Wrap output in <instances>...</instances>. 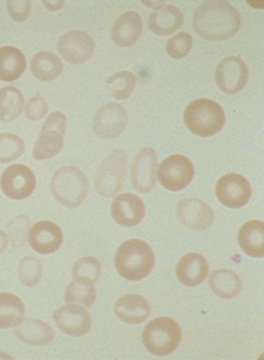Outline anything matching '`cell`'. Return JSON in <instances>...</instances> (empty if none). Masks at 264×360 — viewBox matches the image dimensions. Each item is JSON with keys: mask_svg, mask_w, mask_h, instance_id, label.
I'll use <instances>...</instances> for the list:
<instances>
[{"mask_svg": "<svg viewBox=\"0 0 264 360\" xmlns=\"http://www.w3.org/2000/svg\"><path fill=\"white\" fill-rule=\"evenodd\" d=\"M241 14L228 1H206L194 14L196 32L207 41H228L241 28Z\"/></svg>", "mask_w": 264, "mask_h": 360, "instance_id": "cell-1", "label": "cell"}, {"mask_svg": "<svg viewBox=\"0 0 264 360\" xmlns=\"http://www.w3.org/2000/svg\"><path fill=\"white\" fill-rule=\"evenodd\" d=\"M114 265L120 276L138 282L151 275L155 266V254L144 240H127L115 251Z\"/></svg>", "mask_w": 264, "mask_h": 360, "instance_id": "cell-2", "label": "cell"}, {"mask_svg": "<svg viewBox=\"0 0 264 360\" xmlns=\"http://www.w3.org/2000/svg\"><path fill=\"white\" fill-rule=\"evenodd\" d=\"M227 122L224 108L210 100L199 98L190 103L184 110V125L186 128L201 138H210L220 134Z\"/></svg>", "mask_w": 264, "mask_h": 360, "instance_id": "cell-3", "label": "cell"}, {"mask_svg": "<svg viewBox=\"0 0 264 360\" xmlns=\"http://www.w3.org/2000/svg\"><path fill=\"white\" fill-rule=\"evenodd\" d=\"M51 192L58 203L65 207H79L89 195V180L82 170L63 166L52 176Z\"/></svg>", "mask_w": 264, "mask_h": 360, "instance_id": "cell-4", "label": "cell"}, {"mask_svg": "<svg viewBox=\"0 0 264 360\" xmlns=\"http://www.w3.org/2000/svg\"><path fill=\"white\" fill-rule=\"evenodd\" d=\"M142 342L149 354L168 356L180 347L182 328L173 319L158 317L144 328Z\"/></svg>", "mask_w": 264, "mask_h": 360, "instance_id": "cell-5", "label": "cell"}, {"mask_svg": "<svg viewBox=\"0 0 264 360\" xmlns=\"http://www.w3.org/2000/svg\"><path fill=\"white\" fill-rule=\"evenodd\" d=\"M128 155L124 149L113 150L101 163L94 176V188L99 195L113 198L117 195L125 181Z\"/></svg>", "mask_w": 264, "mask_h": 360, "instance_id": "cell-6", "label": "cell"}, {"mask_svg": "<svg viewBox=\"0 0 264 360\" xmlns=\"http://www.w3.org/2000/svg\"><path fill=\"white\" fill-rule=\"evenodd\" d=\"M66 117L61 111H55L46 117L32 149V158L35 160L52 159L62 150L66 136Z\"/></svg>", "mask_w": 264, "mask_h": 360, "instance_id": "cell-7", "label": "cell"}, {"mask_svg": "<svg viewBox=\"0 0 264 360\" xmlns=\"http://www.w3.org/2000/svg\"><path fill=\"white\" fill-rule=\"evenodd\" d=\"M193 179L194 166L191 160L183 155L166 158L156 170V180L170 192H177L187 188Z\"/></svg>", "mask_w": 264, "mask_h": 360, "instance_id": "cell-8", "label": "cell"}, {"mask_svg": "<svg viewBox=\"0 0 264 360\" xmlns=\"http://www.w3.org/2000/svg\"><path fill=\"white\" fill-rule=\"evenodd\" d=\"M128 125L127 110L118 103H107L101 105L93 120L94 134L104 141L118 138Z\"/></svg>", "mask_w": 264, "mask_h": 360, "instance_id": "cell-9", "label": "cell"}, {"mask_svg": "<svg viewBox=\"0 0 264 360\" xmlns=\"http://www.w3.org/2000/svg\"><path fill=\"white\" fill-rule=\"evenodd\" d=\"M215 195L224 206L241 209L249 203L252 198V186L244 176L230 173L217 181Z\"/></svg>", "mask_w": 264, "mask_h": 360, "instance_id": "cell-10", "label": "cell"}, {"mask_svg": "<svg viewBox=\"0 0 264 360\" xmlns=\"http://www.w3.org/2000/svg\"><path fill=\"white\" fill-rule=\"evenodd\" d=\"M249 80V69L245 60L238 56L222 59L215 70V82L225 94H237L244 90Z\"/></svg>", "mask_w": 264, "mask_h": 360, "instance_id": "cell-11", "label": "cell"}, {"mask_svg": "<svg viewBox=\"0 0 264 360\" xmlns=\"http://www.w3.org/2000/svg\"><path fill=\"white\" fill-rule=\"evenodd\" d=\"M37 186L34 172L23 165H13L7 167L0 179L1 192L14 200H21L32 195Z\"/></svg>", "mask_w": 264, "mask_h": 360, "instance_id": "cell-12", "label": "cell"}, {"mask_svg": "<svg viewBox=\"0 0 264 360\" xmlns=\"http://www.w3.org/2000/svg\"><path fill=\"white\" fill-rule=\"evenodd\" d=\"M96 49L93 38L84 31H68L58 42L59 55L69 63L82 65L90 60Z\"/></svg>", "mask_w": 264, "mask_h": 360, "instance_id": "cell-13", "label": "cell"}, {"mask_svg": "<svg viewBox=\"0 0 264 360\" xmlns=\"http://www.w3.org/2000/svg\"><path fill=\"white\" fill-rule=\"evenodd\" d=\"M176 214L183 226L197 231L207 230L215 220L213 207L207 202L197 198H184L179 200Z\"/></svg>", "mask_w": 264, "mask_h": 360, "instance_id": "cell-14", "label": "cell"}, {"mask_svg": "<svg viewBox=\"0 0 264 360\" xmlns=\"http://www.w3.org/2000/svg\"><path fill=\"white\" fill-rule=\"evenodd\" d=\"M54 321L56 327L69 337H82L86 335L92 328V316L79 304L68 303L62 307H58L54 311Z\"/></svg>", "mask_w": 264, "mask_h": 360, "instance_id": "cell-15", "label": "cell"}, {"mask_svg": "<svg viewBox=\"0 0 264 360\" xmlns=\"http://www.w3.org/2000/svg\"><path fill=\"white\" fill-rule=\"evenodd\" d=\"M158 156L152 148H144L135 156L131 165L132 186L142 193H148L156 184Z\"/></svg>", "mask_w": 264, "mask_h": 360, "instance_id": "cell-16", "label": "cell"}, {"mask_svg": "<svg viewBox=\"0 0 264 360\" xmlns=\"http://www.w3.org/2000/svg\"><path fill=\"white\" fill-rule=\"evenodd\" d=\"M145 203L134 193H121L113 199L111 216L114 221L124 227H135L145 217Z\"/></svg>", "mask_w": 264, "mask_h": 360, "instance_id": "cell-17", "label": "cell"}, {"mask_svg": "<svg viewBox=\"0 0 264 360\" xmlns=\"http://www.w3.org/2000/svg\"><path fill=\"white\" fill-rule=\"evenodd\" d=\"M28 243L31 248L38 254H52L61 248L63 243V233L56 223L41 220L31 226Z\"/></svg>", "mask_w": 264, "mask_h": 360, "instance_id": "cell-18", "label": "cell"}, {"mask_svg": "<svg viewBox=\"0 0 264 360\" xmlns=\"http://www.w3.org/2000/svg\"><path fill=\"white\" fill-rule=\"evenodd\" d=\"M114 314L125 324H142L151 316V304L139 295H124L115 302Z\"/></svg>", "mask_w": 264, "mask_h": 360, "instance_id": "cell-19", "label": "cell"}, {"mask_svg": "<svg viewBox=\"0 0 264 360\" xmlns=\"http://www.w3.org/2000/svg\"><path fill=\"white\" fill-rule=\"evenodd\" d=\"M208 262L199 252H190L182 257L176 265V276L184 286H199L208 276Z\"/></svg>", "mask_w": 264, "mask_h": 360, "instance_id": "cell-20", "label": "cell"}, {"mask_svg": "<svg viewBox=\"0 0 264 360\" xmlns=\"http://www.w3.org/2000/svg\"><path fill=\"white\" fill-rule=\"evenodd\" d=\"M14 335L24 344L31 347H44L48 345L55 338V331L46 323L32 319L24 317L15 327Z\"/></svg>", "mask_w": 264, "mask_h": 360, "instance_id": "cell-21", "label": "cell"}, {"mask_svg": "<svg viewBox=\"0 0 264 360\" xmlns=\"http://www.w3.org/2000/svg\"><path fill=\"white\" fill-rule=\"evenodd\" d=\"M142 34V18L135 11L121 14L111 30V39L117 46H132Z\"/></svg>", "mask_w": 264, "mask_h": 360, "instance_id": "cell-22", "label": "cell"}, {"mask_svg": "<svg viewBox=\"0 0 264 360\" xmlns=\"http://www.w3.org/2000/svg\"><path fill=\"white\" fill-rule=\"evenodd\" d=\"M183 25V13L179 7L172 4H165L155 10L148 20L149 30L159 35L168 37L176 32Z\"/></svg>", "mask_w": 264, "mask_h": 360, "instance_id": "cell-23", "label": "cell"}, {"mask_svg": "<svg viewBox=\"0 0 264 360\" xmlns=\"http://www.w3.org/2000/svg\"><path fill=\"white\" fill-rule=\"evenodd\" d=\"M238 244L241 250L253 258H263L264 223L262 220H249L238 233Z\"/></svg>", "mask_w": 264, "mask_h": 360, "instance_id": "cell-24", "label": "cell"}, {"mask_svg": "<svg viewBox=\"0 0 264 360\" xmlns=\"http://www.w3.org/2000/svg\"><path fill=\"white\" fill-rule=\"evenodd\" d=\"M210 288L221 299H234L242 290L241 276L231 269H217L210 275Z\"/></svg>", "mask_w": 264, "mask_h": 360, "instance_id": "cell-25", "label": "cell"}, {"mask_svg": "<svg viewBox=\"0 0 264 360\" xmlns=\"http://www.w3.org/2000/svg\"><path fill=\"white\" fill-rule=\"evenodd\" d=\"M27 68L24 53L14 46L0 48V80L14 82L23 76Z\"/></svg>", "mask_w": 264, "mask_h": 360, "instance_id": "cell-26", "label": "cell"}, {"mask_svg": "<svg viewBox=\"0 0 264 360\" xmlns=\"http://www.w3.org/2000/svg\"><path fill=\"white\" fill-rule=\"evenodd\" d=\"M63 65L61 58L54 52L42 51L34 55L31 59V73L41 82H52L61 76Z\"/></svg>", "mask_w": 264, "mask_h": 360, "instance_id": "cell-27", "label": "cell"}, {"mask_svg": "<svg viewBox=\"0 0 264 360\" xmlns=\"http://www.w3.org/2000/svg\"><path fill=\"white\" fill-rule=\"evenodd\" d=\"M25 314V306L20 297L13 293H0V330L15 327Z\"/></svg>", "mask_w": 264, "mask_h": 360, "instance_id": "cell-28", "label": "cell"}, {"mask_svg": "<svg viewBox=\"0 0 264 360\" xmlns=\"http://www.w3.org/2000/svg\"><path fill=\"white\" fill-rule=\"evenodd\" d=\"M25 105L23 93L13 86L0 89V121L11 122L23 114Z\"/></svg>", "mask_w": 264, "mask_h": 360, "instance_id": "cell-29", "label": "cell"}, {"mask_svg": "<svg viewBox=\"0 0 264 360\" xmlns=\"http://www.w3.org/2000/svg\"><path fill=\"white\" fill-rule=\"evenodd\" d=\"M96 288L94 283L73 279L66 290H65V302L66 303H79L84 307H92L96 302Z\"/></svg>", "mask_w": 264, "mask_h": 360, "instance_id": "cell-30", "label": "cell"}, {"mask_svg": "<svg viewBox=\"0 0 264 360\" xmlns=\"http://www.w3.org/2000/svg\"><path fill=\"white\" fill-rule=\"evenodd\" d=\"M106 86L110 90V94L115 100H125L128 98L137 86V77L132 72L122 70L117 72L110 76L106 82Z\"/></svg>", "mask_w": 264, "mask_h": 360, "instance_id": "cell-31", "label": "cell"}, {"mask_svg": "<svg viewBox=\"0 0 264 360\" xmlns=\"http://www.w3.org/2000/svg\"><path fill=\"white\" fill-rule=\"evenodd\" d=\"M18 279L27 288H34L42 278V264L39 258L25 255L18 262Z\"/></svg>", "mask_w": 264, "mask_h": 360, "instance_id": "cell-32", "label": "cell"}, {"mask_svg": "<svg viewBox=\"0 0 264 360\" xmlns=\"http://www.w3.org/2000/svg\"><path fill=\"white\" fill-rule=\"evenodd\" d=\"M31 226V219L25 214H18L7 223V236L11 247L23 248L25 245Z\"/></svg>", "mask_w": 264, "mask_h": 360, "instance_id": "cell-33", "label": "cell"}, {"mask_svg": "<svg viewBox=\"0 0 264 360\" xmlns=\"http://www.w3.org/2000/svg\"><path fill=\"white\" fill-rule=\"evenodd\" d=\"M25 150L24 141L15 134H0V165L11 163Z\"/></svg>", "mask_w": 264, "mask_h": 360, "instance_id": "cell-34", "label": "cell"}, {"mask_svg": "<svg viewBox=\"0 0 264 360\" xmlns=\"http://www.w3.org/2000/svg\"><path fill=\"white\" fill-rule=\"evenodd\" d=\"M101 275V265L94 257L79 258L72 266L73 279L96 283Z\"/></svg>", "mask_w": 264, "mask_h": 360, "instance_id": "cell-35", "label": "cell"}, {"mask_svg": "<svg viewBox=\"0 0 264 360\" xmlns=\"http://www.w3.org/2000/svg\"><path fill=\"white\" fill-rule=\"evenodd\" d=\"M193 48V37L186 32L180 31L179 34L169 38L166 42V52L173 59H183L186 58Z\"/></svg>", "mask_w": 264, "mask_h": 360, "instance_id": "cell-36", "label": "cell"}, {"mask_svg": "<svg viewBox=\"0 0 264 360\" xmlns=\"http://www.w3.org/2000/svg\"><path fill=\"white\" fill-rule=\"evenodd\" d=\"M24 114L30 121H34V122L41 121L48 114V103L41 96L31 97L24 105Z\"/></svg>", "mask_w": 264, "mask_h": 360, "instance_id": "cell-37", "label": "cell"}, {"mask_svg": "<svg viewBox=\"0 0 264 360\" xmlns=\"http://www.w3.org/2000/svg\"><path fill=\"white\" fill-rule=\"evenodd\" d=\"M7 11L10 14V17L15 21H25L30 15V10H31V1L28 0H23V1H7Z\"/></svg>", "mask_w": 264, "mask_h": 360, "instance_id": "cell-38", "label": "cell"}, {"mask_svg": "<svg viewBox=\"0 0 264 360\" xmlns=\"http://www.w3.org/2000/svg\"><path fill=\"white\" fill-rule=\"evenodd\" d=\"M8 236H7V233H4L3 230H0V254L1 252H4L6 250H7V247H8Z\"/></svg>", "mask_w": 264, "mask_h": 360, "instance_id": "cell-39", "label": "cell"}, {"mask_svg": "<svg viewBox=\"0 0 264 360\" xmlns=\"http://www.w3.org/2000/svg\"><path fill=\"white\" fill-rule=\"evenodd\" d=\"M44 6L51 10V11H55V10H59L62 6H63V1H44Z\"/></svg>", "mask_w": 264, "mask_h": 360, "instance_id": "cell-40", "label": "cell"}, {"mask_svg": "<svg viewBox=\"0 0 264 360\" xmlns=\"http://www.w3.org/2000/svg\"><path fill=\"white\" fill-rule=\"evenodd\" d=\"M144 4L145 6H148V7H155V10H158V8H161L162 6H165L166 3L165 1H144Z\"/></svg>", "mask_w": 264, "mask_h": 360, "instance_id": "cell-41", "label": "cell"}, {"mask_svg": "<svg viewBox=\"0 0 264 360\" xmlns=\"http://www.w3.org/2000/svg\"><path fill=\"white\" fill-rule=\"evenodd\" d=\"M0 358H6V359H13L10 355H6V354H1L0 352Z\"/></svg>", "mask_w": 264, "mask_h": 360, "instance_id": "cell-42", "label": "cell"}]
</instances>
